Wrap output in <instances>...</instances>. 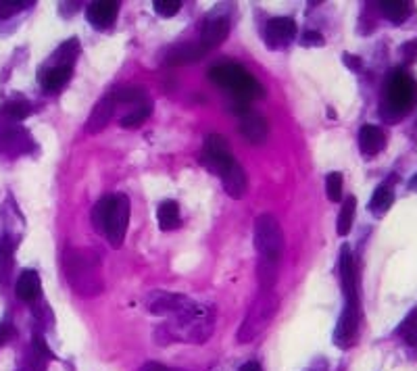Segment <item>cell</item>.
I'll use <instances>...</instances> for the list:
<instances>
[{"label": "cell", "instance_id": "obj_1", "mask_svg": "<svg viewBox=\"0 0 417 371\" xmlns=\"http://www.w3.org/2000/svg\"><path fill=\"white\" fill-rule=\"evenodd\" d=\"M215 328V313L213 309L205 304H194L190 302L182 311L171 315V321L167 324V330L171 338L180 342H190V344H202L209 340Z\"/></svg>", "mask_w": 417, "mask_h": 371}, {"label": "cell", "instance_id": "obj_2", "mask_svg": "<svg viewBox=\"0 0 417 371\" xmlns=\"http://www.w3.org/2000/svg\"><path fill=\"white\" fill-rule=\"evenodd\" d=\"M130 222V200L127 196H105L92 209V225L96 232L105 234L109 244L119 249Z\"/></svg>", "mask_w": 417, "mask_h": 371}, {"label": "cell", "instance_id": "obj_3", "mask_svg": "<svg viewBox=\"0 0 417 371\" xmlns=\"http://www.w3.org/2000/svg\"><path fill=\"white\" fill-rule=\"evenodd\" d=\"M63 267H65V278L69 286L74 288L76 295L81 297H94L103 290V275L98 261L94 259L86 251L69 249L63 257Z\"/></svg>", "mask_w": 417, "mask_h": 371}, {"label": "cell", "instance_id": "obj_4", "mask_svg": "<svg viewBox=\"0 0 417 371\" xmlns=\"http://www.w3.org/2000/svg\"><path fill=\"white\" fill-rule=\"evenodd\" d=\"M209 79H213L217 86L226 88L232 92L234 103H246L253 98L263 96V86L249 74L244 67L236 65V63H224V65H215L209 69Z\"/></svg>", "mask_w": 417, "mask_h": 371}, {"label": "cell", "instance_id": "obj_5", "mask_svg": "<svg viewBox=\"0 0 417 371\" xmlns=\"http://www.w3.org/2000/svg\"><path fill=\"white\" fill-rule=\"evenodd\" d=\"M278 304H280V300L271 290H265L263 295H259L257 300L253 302L246 319L242 321V326L238 330V342L240 344L253 342L261 332H265L267 328H269V324H271V319L278 313Z\"/></svg>", "mask_w": 417, "mask_h": 371}, {"label": "cell", "instance_id": "obj_6", "mask_svg": "<svg viewBox=\"0 0 417 371\" xmlns=\"http://www.w3.org/2000/svg\"><path fill=\"white\" fill-rule=\"evenodd\" d=\"M255 249L259 253V259L280 263L284 255V232L280 222L263 213L255 219Z\"/></svg>", "mask_w": 417, "mask_h": 371}, {"label": "cell", "instance_id": "obj_7", "mask_svg": "<svg viewBox=\"0 0 417 371\" xmlns=\"http://www.w3.org/2000/svg\"><path fill=\"white\" fill-rule=\"evenodd\" d=\"M417 101V81L405 72H394L386 84V107L394 115H405Z\"/></svg>", "mask_w": 417, "mask_h": 371}, {"label": "cell", "instance_id": "obj_8", "mask_svg": "<svg viewBox=\"0 0 417 371\" xmlns=\"http://www.w3.org/2000/svg\"><path fill=\"white\" fill-rule=\"evenodd\" d=\"M236 163L232 149H229L228 140L219 134H211L205 138V147H202V165L211 171H215L219 178L228 171L229 167Z\"/></svg>", "mask_w": 417, "mask_h": 371}, {"label": "cell", "instance_id": "obj_9", "mask_svg": "<svg viewBox=\"0 0 417 371\" xmlns=\"http://www.w3.org/2000/svg\"><path fill=\"white\" fill-rule=\"evenodd\" d=\"M357 334H359V297H353L346 298L344 311L334 332V344L338 348H348L355 344Z\"/></svg>", "mask_w": 417, "mask_h": 371}, {"label": "cell", "instance_id": "obj_10", "mask_svg": "<svg viewBox=\"0 0 417 371\" xmlns=\"http://www.w3.org/2000/svg\"><path fill=\"white\" fill-rule=\"evenodd\" d=\"M297 36V21L290 17H275L265 25V44L271 50L288 46Z\"/></svg>", "mask_w": 417, "mask_h": 371}, {"label": "cell", "instance_id": "obj_11", "mask_svg": "<svg viewBox=\"0 0 417 371\" xmlns=\"http://www.w3.org/2000/svg\"><path fill=\"white\" fill-rule=\"evenodd\" d=\"M34 147L32 136L19 127V125H8L4 130H0V152L8 154V156H17V154H25Z\"/></svg>", "mask_w": 417, "mask_h": 371}, {"label": "cell", "instance_id": "obj_12", "mask_svg": "<svg viewBox=\"0 0 417 371\" xmlns=\"http://www.w3.org/2000/svg\"><path fill=\"white\" fill-rule=\"evenodd\" d=\"M117 15H119V2L115 0H96V2H90L86 8V19L96 30L113 28Z\"/></svg>", "mask_w": 417, "mask_h": 371}, {"label": "cell", "instance_id": "obj_13", "mask_svg": "<svg viewBox=\"0 0 417 371\" xmlns=\"http://www.w3.org/2000/svg\"><path fill=\"white\" fill-rule=\"evenodd\" d=\"M240 134L244 136V140L253 147H261L265 144L267 136H269V125L267 119L259 113H244L240 115Z\"/></svg>", "mask_w": 417, "mask_h": 371}, {"label": "cell", "instance_id": "obj_14", "mask_svg": "<svg viewBox=\"0 0 417 371\" xmlns=\"http://www.w3.org/2000/svg\"><path fill=\"white\" fill-rule=\"evenodd\" d=\"M186 304H190V300L186 297L173 295V292H163V290H156L147 298V309L151 311L152 315H176Z\"/></svg>", "mask_w": 417, "mask_h": 371}, {"label": "cell", "instance_id": "obj_15", "mask_svg": "<svg viewBox=\"0 0 417 371\" xmlns=\"http://www.w3.org/2000/svg\"><path fill=\"white\" fill-rule=\"evenodd\" d=\"M207 55V48L202 44H192V42H184V44H176L167 50L165 55V63L176 67V65H188L194 61H200Z\"/></svg>", "mask_w": 417, "mask_h": 371}, {"label": "cell", "instance_id": "obj_16", "mask_svg": "<svg viewBox=\"0 0 417 371\" xmlns=\"http://www.w3.org/2000/svg\"><path fill=\"white\" fill-rule=\"evenodd\" d=\"M115 101L111 98V94H107L96 107H94V111L90 113V117H88V121H86V132L88 134H98V132H103L109 123H111V119H113L115 115Z\"/></svg>", "mask_w": 417, "mask_h": 371}, {"label": "cell", "instance_id": "obj_17", "mask_svg": "<svg viewBox=\"0 0 417 371\" xmlns=\"http://www.w3.org/2000/svg\"><path fill=\"white\" fill-rule=\"evenodd\" d=\"M222 182H224V190L228 192V196L236 198V200L244 198L246 192H249V178H246L244 169L238 163H234L228 171L222 176Z\"/></svg>", "mask_w": 417, "mask_h": 371}, {"label": "cell", "instance_id": "obj_18", "mask_svg": "<svg viewBox=\"0 0 417 371\" xmlns=\"http://www.w3.org/2000/svg\"><path fill=\"white\" fill-rule=\"evenodd\" d=\"M229 34V21L226 17H215L209 19L200 32V44L209 50L213 46H219Z\"/></svg>", "mask_w": 417, "mask_h": 371}, {"label": "cell", "instance_id": "obj_19", "mask_svg": "<svg viewBox=\"0 0 417 371\" xmlns=\"http://www.w3.org/2000/svg\"><path fill=\"white\" fill-rule=\"evenodd\" d=\"M359 149L363 154L374 156L386 149V136L376 125H363L359 132Z\"/></svg>", "mask_w": 417, "mask_h": 371}, {"label": "cell", "instance_id": "obj_20", "mask_svg": "<svg viewBox=\"0 0 417 371\" xmlns=\"http://www.w3.org/2000/svg\"><path fill=\"white\" fill-rule=\"evenodd\" d=\"M341 275L344 298L357 297V273H355V263H353L348 246H342L341 251Z\"/></svg>", "mask_w": 417, "mask_h": 371}, {"label": "cell", "instance_id": "obj_21", "mask_svg": "<svg viewBox=\"0 0 417 371\" xmlns=\"http://www.w3.org/2000/svg\"><path fill=\"white\" fill-rule=\"evenodd\" d=\"M72 74H74V67H55V65H52L50 69L42 72L40 81H42L44 90H46L48 94H55V92H59L61 88L67 86V81L72 79Z\"/></svg>", "mask_w": 417, "mask_h": 371}, {"label": "cell", "instance_id": "obj_22", "mask_svg": "<svg viewBox=\"0 0 417 371\" xmlns=\"http://www.w3.org/2000/svg\"><path fill=\"white\" fill-rule=\"evenodd\" d=\"M15 295L23 302H34L40 297V275L34 269H28L19 275L17 286H15Z\"/></svg>", "mask_w": 417, "mask_h": 371}, {"label": "cell", "instance_id": "obj_23", "mask_svg": "<svg viewBox=\"0 0 417 371\" xmlns=\"http://www.w3.org/2000/svg\"><path fill=\"white\" fill-rule=\"evenodd\" d=\"M156 219H159V227L163 232H171L176 227H180L182 223V217H180V207L176 200H165L159 205V211H156Z\"/></svg>", "mask_w": 417, "mask_h": 371}, {"label": "cell", "instance_id": "obj_24", "mask_svg": "<svg viewBox=\"0 0 417 371\" xmlns=\"http://www.w3.org/2000/svg\"><path fill=\"white\" fill-rule=\"evenodd\" d=\"M392 202H394V192H392V188L388 184H382L376 188V192H374V196H372V200H370V211H372L374 217H384V215L390 211Z\"/></svg>", "mask_w": 417, "mask_h": 371}, {"label": "cell", "instance_id": "obj_25", "mask_svg": "<svg viewBox=\"0 0 417 371\" xmlns=\"http://www.w3.org/2000/svg\"><path fill=\"white\" fill-rule=\"evenodd\" d=\"M378 6L382 15L392 23L405 21L411 13V2H407V0H386V2H379Z\"/></svg>", "mask_w": 417, "mask_h": 371}, {"label": "cell", "instance_id": "obj_26", "mask_svg": "<svg viewBox=\"0 0 417 371\" xmlns=\"http://www.w3.org/2000/svg\"><path fill=\"white\" fill-rule=\"evenodd\" d=\"M79 42L77 38H72L67 40L65 44H61V48L52 55V61H55V67H74V61L79 55Z\"/></svg>", "mask_w": 417, "mask_h": 371}, {"label": "cell", "instance_id": "obj_27", "mask_svg": "<svg viewBox=\"0 0 417 371\" xmlns=\"http://www.w3.org/2000/svg\"><path fill=\"white\" fill-rule=\"evenodd\" d=\"M111 98L115 105H142L144 101H149V94L144 88H117L111 92Z\"/></svg>", "mask_w": 417, "mask_h": 371}, {"label": "cell", "instance_id": "obj_28", "mask_svg": "<svg viewBox=\"0 0 417 371\" xmlns=\"http://www.w3.org/2000/svg\"><path fill=\"white\" fill-rule=\"evenodd\" d=\"M152 113V101H144L142 105H138L134 111L130 113V115H125L123 119H121V127H125V130H134V127H140L149 117H151Z\"/></svg>", "mask_w": 417, "mask_h": 371}, {"label": "cell", "instance_id": "obj_29", "mask_svg": "<svg viewBox=\"0 0 417 371\" xmlns=\"http://www.w3.org/2000/svg\"><path fill=\"white\" fill-rule=\"evenodd\" d=\"M355 211H357V198L355 196H348L342 205L341 213H338V225H336V232L338 236H346L353 227V219H355Z\"/></svg>", "mask_w": 417, "mask_h": 371}, {"label": "cell", "instance_id": "obj_30", "mask_svg": "<svg viewBox=\"0 0 417 371\" xmlns=\"http://www.w3.org/2000/svg\"><path fill=\"white\" fill-rule=\"evenodd\" d=\"M30 113H32V105L25 101H11V103L2 105V109H0L2 117L13 119V121H23L25 117H30Z\"/></svg>", "mask_w": 417, "mask_h": 371}, {"label": "cell", "instance_id": "obj_31", "mask_svg": "<svg viewBox=\"0 0 417 371\" xmlns=\"http://www.w3.org/2000/svg\"><path fill=\"white\" fill-rule=\"evenodd\" d=\"M257 278H259V284H261L265 290H271V288H273V284L278 282V263L259 259Z\"/></svg>", "mask_w": 417, "mask_h": 371}, {"label": "cell", "instance_id": "obj_32", "mask_svg": "<svg viewBox=\"0 0 417 371\" xmlns=\"http://www.w3.org/2000/svg\"><path fill=\"white\" fill-rule=\"evenodd\" d=\"M326 194L332 202H341L342 200V173L334 171L328 176L326 180Z\"/></svg>", "mask_w": 417, "mask_h": 371}, {"label": "cell", "instance_id": "obj_33", "mask_svg": "<svg viewBox=\"0 0 417 371\" xmlns=\"http://www.w3.org/2000/svg\"><path fill=\"white\" fill-rule=\"evenodd\" d=\"M180 8H182L180 0H154V11L161 17H173L180 13Z\"/></svg>", "mask_w": 417, "mask_h": 371}, {"label": "cell", "instance_id": "obj_34", "mask_svg": "<svg viewBox=\"0 0 417 371\" xmlns=\"http://www.w3.org/2000/svg\"><path fill=\"white\" fill-rule=\"evenodd\" d=\"M25 6H28V2H21V0H0V21L17 15Z\"/></svg>", "mask_w": 417, "mask_h": 371}, {"label": "cell", "instance_id": "obj_35", "mask_svg": "<svg viewBox=\"0 0 417 371\" xmlns=\"http://www.w3.org/2000/svg\"><path fill=\"white\" fill-rule=\"evenodd\" d=\"M34 355L40 357V359H44V361H48V359L55 357V355L50 353V348L46 346V342H44L42 336H34Z\"/></svg>", "mask_w": 417, "mask_h": 371}, {"label": "cell", "instance_id": "obj_36", "mask_svg": "<svg viewBox=\"0 0 417 371\" xmlns=\"http://www.w3.org/2000/svg\"><path fill=\"white\" fill-rule=\"evenodd\" d=\"M301 42L303 46H324V36L319 32H304Z\"/></svg>", "mask_w": 417, "mask_h": 371}, {"label": "cell", "instance_id": "obj_37", "mask_svg": "<svg viewBox=\"0 0 417 371\" xmlns=\"http://www.w3.org/2000/svg\"><path fill=\"white\" fill-rule=\"evenodd\" d=\"M342 61H344V63H346V65H348V67H350L353 72L361 69V61H359V59H357L355 55H348V52H346V55H342Z\"/></svg>", "mask_w": 417, "mask_h": 371}, {"label": "cell", "instance_id": "obj_38", "mask_svg": "<svg viewBox=\"0 0 417 371\" xmlns=\"http://www.w3.org/2000/svg\"><path fill=\"white\" fill-rule=\"evenodd\" d=\"M13 334H15V330L11 328V326H0V346H4L11 338H13Z\"/></svg>", "mask_w": 417, "mask_h": 371}, {"label": "cell", "instance_id": "obj_39", "mask_svg": "<svg viewBox=\"0 0 417 371\" xmlns=\"http://www.w3.org/2000/svg\"><path fill=\"white\" fill-rule=\"evenodd\" d=\"M140 371H178V370H171V367H167V365H163V363H154V361H151V363H144V365L140 367Z\"/></svg>", "mask_w": 417, "mask_h": 371}, {"label": "cell", "instance_id": "obj_40", "mask_svg": "<svg viewBox=\"0 0 417 371\" xmlns=\"http://www.w3.org/2000/svg\"><path fill=\"white\" fill-rule=\"evenodd\" d=\"M403 55H405L407 59H416L417 57V42H409V44H405V46H403Z\"/></svg>", "mask_w": 417, "mask_h": 371}, {"label": "cell", "instance_id": "obj_41", "mask_svg": "<svg viewBox=\"0 0 417 371\" xmlns=\"http://www.w3.org/2000/svg\"><path fill=\"white\" fill-rule=\"evenodd\" d=\"M238 371H263V370H261V365H259L257 361H249V363H244V365H242Z\"/></svg>", "mask_w": 417, "mask_h": 371}, {"label": "cell", "instance_id": "obj_42", "mask_svg": "<svg viewBox=\"0 0 417 371\" xmlns=\"http://www.w3.org/2000/svg\"><path fill=\"white\" fill-rule=\"evenodd\" d=\"M409 190H411V192H417V173L409 180Z\"/></svg>", "mask_w": 417, "mask_h": 371}]
</instances>
